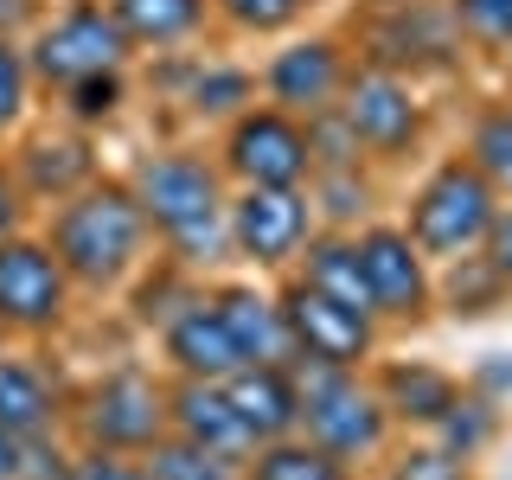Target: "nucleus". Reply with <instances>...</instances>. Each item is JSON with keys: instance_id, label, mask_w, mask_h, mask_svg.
Returning a JSON list of instances; mask_svg holds the SVG:
<instances>
[{"instance_id": "f257e3e1", "label": "nucleus", "mask_w": 512, "mask_h": 480, "mask_svg": "<svg viewBox=\"0 0 512 480\" xmlns=\"http://www.w3.org/2000/svg\"><path fill=\"white\" fill-rule=\"evenodd\" d=\"M128 192H135L141 218H148L160 256H173L192 276H218L231 263V231H224V199L231 180L205 148H154L128 167Z\"/></svg>"}, {"instance_id": "f03ea898", "label": "nucleus", "mask_w": 512, "mask_h": 480, "mask_svg": "<svg viewBox=\"0 0 512 480\" xmlns=\"http://www.w3.org/2000/svg\"><path fill=\"white\" fill-rule=\"evenodd\" d=\"M39 237L52 244L58 269L71 276L77 295H116V288H128L154 263L148 256L154 231H148V218H141L135 192H128V180H109V173H96L71 199L45 205Z\"/></svg>"}, {"instance_id": "7ed1b4c3", "label": "nucleus", "mask_w": 512, "mask_h": 480, "mask_svg": "<svg viewBox=\"0 0 512 480\" xmlns=\"http://www.w3.org/2000/svg\"><path fill=\"white\" fill-rule=\"evenodd\" d=\"M288 372H295L301 391V436L340 455L346 468H372L397 442V423L378 404L372 372H340V365H314V359H295Z\"/></svg>"}, {"instance_id": "20e7f679", "label": "nucleus", "mask_w": 512, "mask_h": 480, "mask_svg": "<svg viewBox=\"0 0 512 480\" xmlns=\"http://www.w3.org/2000/svg\"><path fill=\"white\" fill-rule=\"evenodd\" d=\"M493 212H500V192L487 186V173H480L468 154H442L436 167L410 186L397 224L410 231V244L423 250L429 263H455V256L480 250Z\"/></svg>"}, {"instance_id": "39448f33", "label": "nucleus", "mask_w": 512, "mask_h": 480, "mask_svg": "<svg viewBox=\"0 0 512 480\" xmlns=\"http://www.w3.org/2000/svg\"><path fill=\"white\" fill-rule=\"evenodd\" d=\"M64 436L77 448H116V455H148L167 436V378L148 365H116L71 391Z\"/></svg>"}, {"instance_id": "423d86ee", "label": "nucleus", "mask_w": 512, "mask_h": 480, "mask_svg": "<svg viewBox=\"0 0 512 480\" xmlns=\"http://www.w3.org/2000/svg\"><path fill=\"white\" fill-rule=\"evenodd\" d=\"M20 45L32 64V84H45V90H64L77 77L128 71L135 64V45H128L122 20L109 13V0H64L58 13H39V26Z\"/></svg>"}, {"instance_id": "0eeeda50", "label": "nucleus", "mask_w": 512, "mask_h": 480, "mask_svg": "<svg viewBox=\"0 0 512 480\" xmlns=\"http://www.w3.org/2000/svg\"><path fill=\"white\" fill-rule=\"evenodd\" d=\"M352 58L397 77H455L461 71V26L448 0H404V7H365V26L352 32Z\"/></svg>"}, {"instance_id": "6e6552de", "label": "nucleus", "mask_w": 512, "mask_h": 480, "mask_svg": "<svg viewBox=\"0 0 512 480\" xmlns=\"http://www.w3.org/2000/svg\"><path fill=\"white\" fill-rule=\"evenodd\" d=\"M333 109H340L346 128L359 135V148H365L372 167H404V160H416V148H423V135H429L423 90H416L410 77L359 64V58H352V77H346V90H340Z\"/></svg>"}, {"instance_id": "1a4fd4ad", "label": "nucleus", "mask_w": 512, "mask_h": 480, "mask_svg": "<svg viewBox=\"0 0 512 480\" xmlns=\"http://www.w3.org/2000/svg\"><path fill=\"white\" fill-rule=\"evenodd\" d=\"M224 231H231V263L256 269V276H288L320 224L308 186H231Z\"/></svg>"}, {"instance_id": "9d476101", "label": "nucleus", "mask_w": 512, "mask_h": 480, "mask_svg": "<svg viewBox=\"0 0 512 480\" xmlns=\"http://www.w3.org/2000/svg\"><path fill=\"white\" fill-rule=\"evenodd\" d=\"M212 160L231 186H308L314 154H308V122L276 103H250L231 116L212 141Z\"/></svg>"}, {"instance_id": "9b49d317", "label": "nucleus", "mask_w": 512, "mask_h": 480, "mask_svg": "<svg viewBox=\"0 0 512 480\" xmlns=\"http://www.w3.org/2000/svg\"><path fill=\"white\" fill-rule=\"evenodd\" d=\"M359 244V269H365V288H372V314L378 327H423L436 314V263L410 244V231L397 218H372L352 231Z\"/></svg>"}, {"instance_id": "f8f14e48", "label": "nucleus", "mask_w": 512, "mask_h": 480, "mask_svg": "<svg viewBox=\"0 0 512 480\" xmlns=\"http://www.w3.org/2000/svg\"><path fill=\"white\" fill-rule=\"evenodd\" d=\"M71 301L77 288L58 269V256L45 237H7L0 244V340H52V333L71 327Z\"/></svg>"}, {"instance_id": "ddd939ff", "label": "nucleus", "mask_w": 512, "mask_h": 480, "mask_svg": "<svg viewBox=\"0 0 512 480\" xmlns=\"http://www.w3.org/2000/svg\"><path fill=\"white\" fill-rule=\"evenodd\" d=\"M276 301H282V320H288V340H295V359L365 372V365L384 352V327L372 314L340 308L333 295L308 288L301 276H276Z\"/></svg>"}, {"instance_id": "4468645a", "label": "nucleus", "mask_w": 512, "mask_h": 480, "mask_svg": "<svg viewBox=\"0 0 512 480\" xmlns=\"http://www.w3.org/2000/svg\"><path fill=\"white\" fill-rule=\"evenodd\" d=\"M346 77H352V45L340 32H288L276 52L263 58L256 90H263V103H276V109L308 122V116L340 103Z\"/></svg>"}, {"instance_id": "2eb2a0df", "label": "nucleus", "mask_w": 512, "mask_h": 480, "mask_svg": "<svg viewBox=\"0 0 512 480\" xmlns=\"http://www.w3.org/2000/svg\"><path fill=\"white\" fill-rule=\"evenodd\" d=\"M160 359H167V378H212V384H224L244 365L231 327H224L218 308H212V282H205V295H192L186 308L160 327Z\"/></svg>"}, {"instance_id": "dca6fc26", "label": "nucleus", "mask_w": 512, "mask_h": 480, "mask_svg": "<svg viewBox=\"0 0 512 480\" xmlns=\"http://www.w3.org/2000/svg\"><path fill=\"white\" fill-rule=\"evenodd\" d=\"M64 416H71V391L45 359L32 352H0V429L7 436H64Z\"/></svg>"}, {"instance_id": "f3484780", "label": "nucleus", "mask_w": 512, "mask_h": 480, "mask_svg": "<svg viewBox=\"0 0 512 480\" xmlns=\"http://www.w3.org/2000/svg\"><path fill=\"white\" fill-rule=\"evenodd\" d=\"M7 160H13V173H20L32 205H58V199H71L77 186L96 180V141L84 135V128H71V122L26 135Z\"/></svg>"}, {"instance_id": "a211bd4d", "label": "nucleus", "mask_w": 512, "mask_h": 480, "mask_svg": "<svg viewBox=\"0 0 512 480\" xmlns=\"http://www.w3.org/2000/svg\"><path fill=\"white\" fill-rule=\"evenodd\" d=\"M365 372H372V391H378V404L391 410L397 436H429V429L442 423V410L455 404V391H461V378L442 372V365H429V359H384L378 352Z\"/></svg>"}, {"instance_id": "6ab92c4d", "label": "nucleus", "mask_w": 512, "mask_h": 480, "mask_svg": "<svg viewBox=\"0 0 512 480\" xmlns=\"http://www.w3.org/2000/svg\"><path fill=\"white\" fill-rule=\"evenodd\" d=\"M212 308H218L224 327H231L244 365H295V340H288L276 288L244 282V276H237V282H212Z\"/></svg>"}, {"instance_id": "aec40b11", "label": "nucleus", "mask_w": 512, "mask_h": 480, "mask_svg": "<svg viewBox=\"0 0 512 480\" xmlns=\"http://www.w3.org/2000/svg\"><path fill=\"white\" fill-rule=\"evenodd\" d=\"M167 429L186 442L218 448V455H237V461H250V448H256L244 416L231 410V391L212 378H167Z\"/></svg>"}, {"instance_id": "412c9836", "label": "nucleus", "mask_w": 512, "mask_h": 480, "mask_svg": "<svg viewBox=\"0 0 512 480\" xmlns=\"http://www.w3.org/2000/svg\"><path fill=\"white\" fill-rule=\"evenodd\" d=\"M224 391H231V410L244 416L250 442H282L301 429V391L288 365H237Z\"/></svg>"}, {"instance_id": "4be33fe9", "label": "nucleus", "mask_w": 512, "mask_h": 480, "mask_svg": "<svg viewBox=\"0 0 512 480\" xmlns=\"http://www.w3.org/2000/svg\"><path fill=\"white\" fill-rule=\"evenodd\" d=\"M109 13L122 20L128 45L141 52H180V45H192L205 26H212V0H109Z\"/></svg>"}, {"instance_id": "5701e85b", "label": "nucleus", "mask_w": 512, "mask_h": 480, "mask_svg": "<svg viewBox=\"0 0 512 480\" xmlns=\"http://www.w3.org/2000/svg\"><path fill=\"white\" fill-rule=\"evenodd\" d=\"M288 276H301L308 288L333 295L340 308L372 314V288H365V269H359V244H352V231H314L308 250L295 256V269H288ZM372 320H378V314H372Z\"/></svg>"}, {"instance_id": "b1692460", "label": "nucleus", "mask_w": 512, "mask_h": 480, "mask_svg": "<svg viewBox=\"0 0 512 480\" xmlns=\"http://www.w3.org/2000/svg\"><path fill=\"white\" fill-rule=\"evenodd\" d=\"M308 205L320 231H359L378 218V167H320L308 173Z\"/></svg>"}, {"instance_id": "393cba45", "label": "nucleus", "mask_w": 512, "mask_h": 480, "mask_svg": "<svg viewBox=\"0 0 512 480\" xmlns=\"http://www.w3.org/2000/svg\"><path fill=\"white\" fill-rule=\"evenodd\" d=\"M500 436H506V404H500V397H487V391H474L468 378H461L455 404L442 410V423L429 429V442H442L448 455H461V461H480Z\"/></svg>"}, {"instance_id": "a878e982", "label": "nucleus", "mask_w": 512, "mask_h": 480, "mask_svg": "<svg viewBox=\"0 0 512 480\" xmlns=\"http://www.w3.org/2000/svg\"><path fill=\"white\" fill-rule=\"evenodd\" d=\"M180 103H186L192 122L224 128L231 116H244V109L256 103V71H244V64H192Z\"/></svg>"}, {"instance_id": "bb28decb", "label": "nucleus", "mask_w": 512, "mask_h": 480, "mask_svg": "<svg viewBox=\"0 0 512 480\" xmlns=\"http://www.w3.org/2000/svg\"><path fill=\"white\" fill-rule=\"evenodd\" d=\"M244 480H359V468H346L340 455H327L320 442L295 429L282 442H256L244 461Z\"/></svg>"}, {"instance_id": "cd10ccee", "label": "nucleus", "mask_w": 512, "mask_h": 480, "mask_svg": "<svg viewBox=\"0 0 512 480\" xmlns=\"http://www.w3.org/2000/svg\"><path fill=\"white\" fill-rule=\"evenodd\" d=\"M512 301V288L493 276L480 256H455V263H436V308L455 320H487Z\"/></svg>"}, {"instance_id": "c85d7f7f", "label": "nucleus", "mask_w": 512, "mask_h": 480, "mask_svg": "<svg viewBox=\"0 0 512 480\" xmlns=\"http://www.w3.org/2000/svg\"><path fill=\"white\" fill-rule=\"evenodd\" d=\"M320 0H212V26L237 32V39H288L308 26Z\"/></svg>"}, {"instance_id": "c756f323", "label": "nucleus", "mask_w": 512, "mask_h": 480, "mask_svg": "<svg viewBox=\"0 0 512 480\" xmlns=\"http://www.w3.org/2000/svg\"><path fill=\"white\" fill-rule=\"evenodd\" d=\"M474 160L480 173H487V186L500 192V199H512V103L500 96V103H480L474 122H468V148H461Z\"/></svg>"}, {"instance_id": "7c9ffc66", "label": "nucleus", "mask_w": 512, "mask_h": 480, "mask_svg": "<svg viewBox=\"0 0 512 480\" xmlns=\"http://www.w3.org/2000/svg\"><path fill=\"white\" fill-rule=\"evenodd\" d=\"M141 461H148L154 480H244V461H237V455H218V448L186 442V436H173V429Z\"/></svg>"}, {"instance_id": "2f4dec72", "label": "nucleus", "mask_w": 512, "mask_h": 480, "mask_svg": "<svg viewBox=\"0 0 512 480\" xmlns=\"http://www.w3.org/2000/svg\"><path fill=\"white\" fill-rule=\"evenodd\" d=\"M58 96V109H64V122L71 128H109L122 116V103H128V71H96V77H77V84H64L52 90Z\"/></svg>"}, {"instance_id": "473e14b6", "label": "nucleus", "mask_w": 512, "mask_h": 480, "mask_svg": "<svg viewBox=\"0 0 512 480\" xmlns=\"http://www.w3.org/2000/svg\"><path fill=\"white\" fill-rule=\"evenodd\" d=\"M372 480H474V461H461V455H448L442 442H391L384 455L372 461Z\"/></svg>"}, {"instance_id": "72a5a7b5", "label": "nucleus", "mask_w": 512, "mask_h": 480, "mask_svg": "<svg viewBox=\"0 0 512 480\" xmlns=\"http://www.w3.org/2000/svg\"><path fill=\"white\" fill-rule=\"evenodd\" d=\"M448 13H455V26H461V45L506 58V45H512V0H448Z\"/></svg>"}, {"instance_id": "f704fd0d", "label": "nucleus", "mask_w": 512, "mask_h": 480, "mask_svg": "<svg viewBox=\"0 0 512 480\" xmlns=\"http://www.w3.org/2000/svg\"><path fill=\"white\" fill-rule=\"evenodd\" d=\"M32 90H39V84H32L26 45L0 32V141L20 135V122H26V109H32Z\"/></svg>"}, {"instance_id": "c9c22d12", "label": "nucleus", "mask_w": 512, "mask_h": 480, "mask_svg": "<svg viewBox=\"0 0 512 480\" xmlns=\"http://www.w3.org/2000/svg\"><path fill=\"white\" fill-rule=\"evenodd\" d=\"M308 154H314V173L320 167H372L340 109H320V116H308Z\"/></svg>"}, {"instance_id": "e433bc0d", "label": "nucleus", "mask_w": 512, "mask_h": 480, "mask_svg": "<svg viewBox=\"0 0 512 480\" xmlns=\"http://www.w3.org/2000/svg\"><path fill=\"white\" fill-rule=\"evenodd\" d=\"M71 480H154L141 455H116V448H77Z\"/></svg>"}, {"instance_id": "4c0bfd02", "label": "nucleus", "mask_w": 512, "mask_h": 480, "mask_svg": "<svg viewBox=\"0 0 512 480\" xmlns=\"http://www.w3.org/2000/svg\"><path fill=\"white\" fill-rule=\"evenodd\" d=\"M474 256L512 288V199H500V212H493V224H487V237H480V250H474Z\"/></svg>"}, {"instance_id": "58836bf2", "label": "nucleus", "mask_w": 512, "mask_h": 480, "mask_svg": "<svg viewBox=\"0 0 512 480\" xmlns=\"http://www.w3.org/2000/svg\"><path fill=\"white\" fill-rule=\"evenodd\" d=\"M26 224H32V199H26L20 173H13V160L0 154V244H7V237H20Z\"/></svg>"}, {"instance_id": "ea45409f", "label": "nucleus", "mask_w": 512, "mask_h": 480, "mask_svg": "<svg viewBox=\"0 0 512 480\" xmlns=\"http://www.w3.org/2000/svg\"><path fill=\"white\" fill-rule=\"evenodd\" d=\"M493 359H500V365H480V372H474L468 384H474V391H487V397H500V404H506V397H512V365H506V352H493Z\"/></svg>"}, {"instance_id": "a19ab883", "label": "nucleus", "mask_w": 512, "mask_h": 480, "mask_svg": "<svg viewBox=\"0 0 512 480\" xmlns=\"http://www.w3.org/2000/svg\"><path fill=\"white\" fill-rule=\"evenodd\" d=\"M32 26H39V0H0V32L7 39H20Z\"/></svg>"}, {"instance_id": "79ce46f5", "label": "nucleus", "mask_w": 512, "mask_h": 480, "mask_svg": "<svg viewBox=\"0 0 512 480\" xmlns=\"http://www.w3.org/2000/svg\"><path fill=\"white\" fill-rule=\"evenodd\" d=\"M0 480H20V436L0 429Z\"/></svg>"}, {"instance_id": "37998d69", "label": "nucleus", "mask_w": 512, "mask_h": 480, "mask_svg": "<svg viewBox=\"0 0 512 480\" xmlns=\"http://www.w3.org/2000/svg\"><path fill=\"white\" fill-rule=\"evenodd\" d=\"M359 7H404V0H359Z\"/></svg>"}, {"instance_id": "c03bdc74", "label": "nucleus", "mask_w": 512, "mask_h": 480, "mask_svg": "<svg viewBox=\"0 0 512 480\" xmlns=\"http://www.w3.org/2000/svg\"><path fill=\"white\" fill-rule=\"evenodd\" d=\"M500 64H506V77H512V45H506V58H500Z\"/></svg>"}, {"instance_id": "a18cd8bd", "label": "nucleus", "mask_w": 512, "mask_h": 480, "mask_svg": "<svg viewBox=\"0 0 512 480\" xmlns=\"http://www.w3.org/2000/svg\"><path fill=\"white\" fill-rule=\"evenodd\" d=\"M506 103H512V96H506Z\"/></svg>"}]
</instances>
